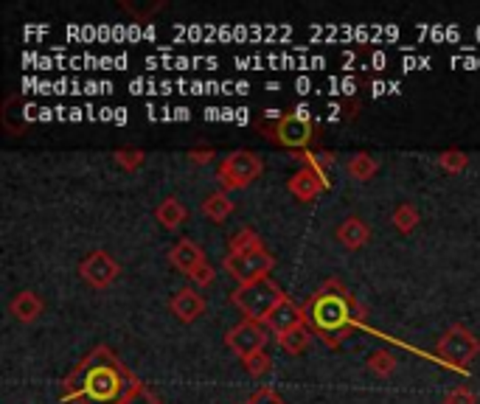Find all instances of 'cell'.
I'll use <instances>...</instances> for the list:
<instances>
[{
  "label": "cell",
  "instance_id": "cell-9",
  "mask_svg": "<svg viewBox=\"0 0 480 404\" xmlns=\"http://www.w3.org/2000/svg\"><path fill=\"white\" fill-rule=\"evenodd\" d=\"M118 273H121V265L107 250L87 253L82 258V265H79L82 281H84V284H91L93 289H107L118 278Z\"/></svg>",
  "mask_w": 480,
  "mask_h": 404
},
{
  "label": "cell",
  "instance_id": "cell-1",
  "mask_svg": "<svg viewBox=\"0 0 480 404\" xmlns=\"http://www.w3.org/2000/svg\"><path fill=\"white\" fill-rule=\"evenodd\" d=\"M138 376L107 345H96L62 379V401L74 404H121Z\"/></svg>",
  "mask_w": 480,
  "mask_h": 404
},
{
  "label": "cell",
  "instance_id": "cell-22",
  "mask_svg": "<svg viewBox=\"0 0 480 404\" xmlns=\"http://www.w3.org/2000/svg\"><path fill=\"white\" fill-rule=\"evenodd\" d=\"M396 354L394 351H388V348H380V351H373V354H368V360H365V368L373 374V376H390L396 371Z\"/></svg>",
  "mask_w": 480,
  "mask_h": 404
},
{
  "label": "cell",
  "instance_id": "cell-12",
  "mask_svg": "<svg viewBox=\"0 0 480 404\" xmlns=\"http://www.w3.org/2000/svg\"><path fill=\"white\" fill-rule=\"evenodd\" d=\"M169 265L177 270V273H183V275H191L194 270H200L205 265V250L200 248L194 239H180V242H174L172 248H169Z\"/></svg>",
  "mask_w": 480,
  "mask_h": 404
},
{
  "label": "cell",
  "instance_id": "cell-20",
  "mask_svg": "<svg viewBox=\"0 0 480 404\" xmlns=\"http://www.w3.org/2000/svg\"><path fill=\"white\" fill-rule=\"evenodd\" d=\"M312 329L309 326H298V329H292V331H287V335H281V337H276L278 340V345L287 351V354H304V351L309 348V343H312Z\"/></svg>",
  "mask_w": 480,
  "mask_h": 404
},
{
  "label": "cell",
  "instance_id": "cell-30",
  "mask_svg": "<svg viewBox=\"0 0 480 404\" xmlns=\"http://www.w3.org/2000/svg\"><path fill=\"white\" fill-rule=\"evenodd\" d=\"M188 278H191L197 287H211V284H213V278H217V270H213V267L208 265V261H205V265H203L200 270H194Z\"/></svg>",
  "mask_w": 480,
  "mask_h": 404
},
{
  "label": "cell",
  "instance_id": "cell-13",
  "mask_svg": "<svg viewBox=\"0 0 480 404\" xmlns=\"http://www.w3.org/2000/svg\"><path fill=\"white\" fill-rule=\"evenodd\" d=\"M169 309L172 314L180 323H194L200 318V314H205L208 304H205V297L200 292H194L191 287L180 289V292H174L172 295V301H169Z\"/></svg>",
  "mask_w": 480,
  "mask_h": 404
},
{
  "label": "cell",
  "instance_id": "cell-26",
  "mask_svg": "<svg viewBox=\"0 0 480 404\" xmlns=\"http://www.w3.org/2000/svg\"><path fill=\"white\" fill-rule=\"evenodd\" d=\"M298 161H304V163L312 166L315 171L326 174V178H329V169L334 166L332 152H298Z\"/></svg>",
  "mask_w": 480,
  "mask_h": 404
},
{
  "label": "cell",
  "instance_id": "cell-3",
  "mask_svg": "<svg viewBox=\"0 0 480 404\" xmlns=\"http://www.w3.org/2000/svg\"><path fill=\"white\" fill-rule=\"evenodd\" d=\"M284 297H287V292H284L276 281L267 278V281H256V284H247V287H239L236 292H230V304L244 314V321L264 323Z\"/></svg>",
  "mask_w": 480,
  "mask_h": 404
},
{
  "label": "cell",
  "instance_id": "cell-19",
  "mask_svg": "<svg viewBox=\"0 0 480 404\" xmlns=\"http://www.w3.org/2000/svg\"><path fill=\"white\" fill-rule=\"evenodd\" d=\"M377 161L368 154V152H357V154H351L348 157V163H346V171H348V178L351 180H360V183H368L373 174H377Z\"/></svg>",
  "mask_w": 480,
  "mask_h": 404
},
{
  "label": "cell",
  "instance_id": "cell-7",
  "mask_svg": "<svg viewBox=\"0 0 480 404\" xmlns=\"http://www.w3.org/2000/svg\"><path fill=\"white\" fill-rule=\"evenodd\" d=\"M267 138H273L278 147H287L292 152H307V147L312 144V138H315V127H312V121H304V118H298L295 113H287L270 130V135H267Z\"/></svg>",
  "mask_w": 480,
  "mask_h": 404
},
{
  "label": "cell",
  "instance_id": "cell-21",
  "mask_svg": "<svg viewBox=\"0 0 480 404\" xmlns=\"http://www.w3.org/2000/svg\"><path fill=\"white\" fill-rule=\"evenodd\" d=\"M390 222H394V227L399 234H413L416 225L421 222V214H419V208L413 202H399L394 208V214H390Z\"/></svg>",
  "mask_w": 480,
  "mask_h": 404
},
{
  "label": "cell",
  "instance_id": "cell-11",
  "mask_svg": "<svg viewBox=\"0 0 480 404\" xmlns=\"http://www.w3.org/2000/svg\"><path fill=\"white\" fill-rule=\"evenodd\" d=\"M287 188H290V194L295 200L312 202V200H317L329 188V178H326V174L315 171L312 166H304V169H298L292 178L287 180Z\"/></svg>",
  "mask_w": 480,
  "mask_h": 404
},
{
  "label": "cell",
  "instance_id": "cell-24",
  "mask_svg": "<svg viewBox=\"0 0 480 404\" xmlns=\"http://www.w3.org/2000/svg\"><path fill=\"white\" fill-rule=\"evenodd\" d=\"M113 161L124 169V171H135V169H140L144 166V161H147V154L140 152V149H132V147H124V149H116V154H113Z\"/></svg>",
  "mask_w": 480,
  "mask_h": 404
},
{
  "label": "cell",
  "instance_id": "cell-28",
  "mask_svg": "<svg viewBox=\"0 0 480 404\" xmlns=\"http://www.w3.org/2000/svg\"><path fill=\"white\" fill-rule=\"evenodd\" d=\"M444 404H477V393L469 384H455V388L444 396Z\"/></svg>",
  "mask_w": 480,
  "mask_h": 404
},
{
  "label": "cell",
  "instance_id": "cell-10",
  "mask_svg": "<svg viewBox=\"0 0 480 404\" xmlns=\"http://www.w3.org/2000/svg\"><path fill=\"white\" fill-rule=\"evenodd\" d=\"M264 326L270 329L276 337H281L298 326H307V309H304V304H295L292 297H284V301L270 312V318L264 321Z\"/></svg>",
  "mask_w": 480,
  "mask_h": 404
},
{
  "label": "cell",
  "instance_id": "cell-14",
  "mask_svg": "<svg viewBox=\"0 0 480 404\" xmlns=\"http://www.w3.org/2000/svg\"><path fill=\"white\" fill-rule=\"evenodd\" d=\"M9 312H12V318L17 323L31 326V323L40 321V314L45 312V304H43V297L34 289H23V292H17L9 301Z\"/></svg>",
  "mask_w": 480,
  "mask_h": 404
},
{
  "label": "cell",
  "instance_id": "cell-6",
  "mask_svg": "<svg viewBox=\"0 0 480 404\" xmlns=\"http://www.w3.org/2000/svg\"><path fill=\"white\" fill-rule=\"evenodd\" d=\"M225 270L239 281V287L256 284V281H267L270 273L276 270V256L261 248L253 253H242V256H225Z\"/></svg>",
  "mask_w": 480,
  "mask_h": 404
},
{
  "label": "cell",
  "instance_id": "cell-15",
  "mask_svg": "<svg viewBox=\"0 0 480 404\" xmlns=\"http://www.w3.org/2000/svg\"><path fill=\"white\" fill-rule=\"evenodd\" d=\"M337 242H340L346 250H360L371 242V225L363 217H346L337 225Z\"/></svg>",
  "mask_w": 480,
  "mask_h": 404
},
{
  "label": "cell",
  "instance_id": "cell-29",
  "mask_svg": "<svg viewBox=\"0 0 480 404\" xmlns=\"http://www.w3.org/2000/svg\"><path fill=\"white\" fill-rule=\"evenodd\" d=\"M247 404H287V401H284L273 388H259L251 399H247Z\"/></svg>",
  "mask_w": 480,
  "mask_h": 404
},
{
  "label": "cell",
  "instance_id": "cell-23",
  "mask_svg": "<svg viewBox=\"0 0 480 404\" xmlns=\"http://www.w3.org/2000/svg\"><path fill=\"white\" fill-rule=\"evenodd\" d=\"M438 166L444 171H450V174H460L469 166V157H467V152H460V149H447V152L438 154Z\"/></svg>",
  "mask_w": 480,
  "mask_h": 404
},
{
  "label": "cell",
  "instance_id": "cell-4",
  "mask_svg": "<svg viewBox=\"0 0 480 404\" xmlns=\"http://www.w3.org/2000/svg\"><path fill=\"white\" fill-rule=\"evenodd\" d=\"M436 357L458 371H469V365L480 357V337H475L467 326L455 323L438 337Z\"/></svg>",
  "mask_w": 480,
  "mask_h": 404
},
{
  "label": "cell",
  "instance_id": "cell-32",
  "mask_svg": "<svg viewBox=\"0 0 480 404\" xmlns=\"http://www.w3.org/2000/svg\"><path fill=\"white\" fill-rule=\"evenodd\" d=\"M295 115H298V118H304V121H312V118H309V107H307V104H298Z\"/></svg>",
  "mask_w": 480,
  "mask_h": 404
},
{
  "label": "cell",
  "instance_id": "cell-2",
  "mask_svg": "<svg viewBox=\"0 0 480 404\" xmlns=\"http://www.w3.org/2000/svg\"><path fill=\"white\" fill-rule=\"evenodd\" d=\"M304 309L312 335L324 340L329 348L340 345L348 331L365 321V306L348 292L340 278H326L304 304Z\"/></svg>",
  "mask_w": 480,
  "mask_h": 404
},
{
  "label": "cell",
  "instance_id": "cell-18",
  "mask_svg": "<svg viewBox=\"0 0 480 404\" xmlns=\"http://www.w3.org/2000/svg\"><path fill=\"white\" fill-rule=\"evenodd\" d=\"M264 242L261 236L253 231V227H242L228 242V256H242V253H253V250H261Z\"/></svg>",
  "mask_w": 480,
  "mask_h": 404
},
{
  "label": "cell",
  "instance_id": "cell-33",
  "mask_svg": "<svg viewBox=\"0 0 480 404\" xmlns=\"http://www.w3.org/2000/svg\"><path fill=\"white\" fill-rule=\"evenodd\" d=\"M373 65H377V67H385V54H377V57H373Z\"/></svg>",
  "mask_w": 480,
  "mask_h": 404
},
{
  "label": "cell",
  "instance_id": "cell-16",
  "mask_svg": "<svg viewBox=\"0 0 480 404\" xmlns=\"http://www.w3.org/2000/svg\"><path fill=\"white\" fill-rule=\"evenodd\" d=\"M186 217H188V210L177 197H166L164 202L155 208V219L164 225L166 231H177V227L186 222Z\"/></svg>",
  "mask_w": 480,
  "mask_h": 404
},
{
  "label": "cell",
  "instance_id": "cell-25",
  "mask_svg": "<svg viewBox=\"0 0 480 404\" xmlns=\"http://www.w3.org/2000/svg\"><path fill=\"white\" fill-rule=\"evenodd\" d=\"M242 365H244V371L251 374V376L261 379V376L273 368V360H270V354H267V351H256V354L244 357V360H242Z\"/></svg>",
  "mask_w": 480,
  "mask_h": 404
},
{
  "label": "cell",
  "instance_id": "cell-31",
  "mask_svg": "<svg viewBox=\"0 0 480 404\" xmlns=\"http://www.w3.org/2000/svg\"><path fill=\"white\" fill-rule=\"evenodd\" d=\"M213 157H217V152H213L211 147H205V149H191V152H188V161H191L194 166H208Z\"/></svg>",
  "mask_w": 480,
  "mask_h": 404
},
{
  "label": "cell",
  "instance_id": "cell-17",
  "mask_svg": "<svg viewBox=\"0 0 480 404\" xmlns=\"http://www.w3.org/2000/svg\"><path fill=\"white\" fill-rule=\"evenodd\" d=\"M234 210H236V202L230 200L225 191H213V194H208L205 202H203V214L211 222H225L230 214H234Z\"/></svg>",
  "mask_w": 480,
  "mask_h": 404
},
{
  "label": "cell",
  "instance_id": "cell-27",
  "mask_svg": "<svg viewBox=\"0 0 480 404\" xmlns=\"http://www.w3.org/2000/svg\"><path fill=\"white\" fill-rule=\"evenodd\" d=\"M121 404H164V401H160V399L147 388V384L138 379V382L132 384V388L127 391V396H124Z\"/></svg>",
  "mask_w": 480,
  "mask_h": 404
},
{
  "label": "cell",
  "instance_id": "cell-5",
  "mask_svg": "<svg viewBox=\"0 0 480 404\" xmlns=\"http://www.w3.org/2000/svg\"><path fill=\"white\" fill-rule=\"evenodd\" d=\"M264 171V163L261 157L251 149H236L230 152L225 161L220 163L217 169V180L222 186V191L228 194V191H239V188H247L253 180L261 178Z\"/></svg>",
  "mask_w": 480,
  "mask_h": 404
},
{
  "label": "cell",
  "instance_id": "cell-8",
  "mask_svg": "<svg viewBox=\"0 0 480 404\" xmlns=\"http://www.w3.org/2000/svg\"><path fill=\"white\" fill-rule=\"evenodd\" d=\"M267 329L264 323H256V321H242V323H236L234 329L228 331L225 335V345L234 351L236 357H251V354H256V351H264V345H267Z\"/></svg>",
  "mask_w": 480,
  "mask_h": 404
}]
</instances>
